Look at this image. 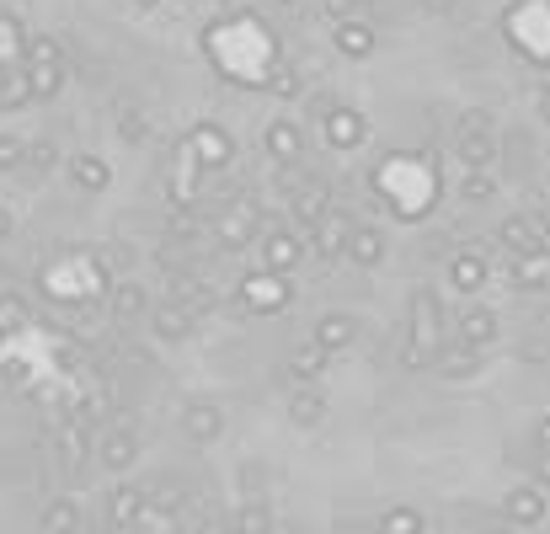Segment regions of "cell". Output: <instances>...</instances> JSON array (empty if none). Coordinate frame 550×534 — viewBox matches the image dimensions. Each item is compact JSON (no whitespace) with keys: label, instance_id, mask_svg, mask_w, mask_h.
Wrapping results in <instances>:
<instances>
[{"label":"cell","instance_id":"cell-1","mask_svg":"<svg viewBox=\"0 0 550 534\" xmlns=\"http://www.w3.org/2000/svg\"><path fill=\"white\" fill-rule=\"evenodd\" d=\"M454 161H460V171H492L497 161V134H492V118L486 113H460V123H454Z\"/></svg>","mask_w":550,"mask_h":534},{"label":"cell","instance_id":"cell-2","mask_svg":"<svg viewBox=\"0 0 550 534\" xmlns=\"http://www.w3.org/2000/svg\"><path fill=\"white\" fill-rule=\"evenodd\" d=\"M214 235H219V246H246V241H257V235H262V209H257V203H246V198H235L230 209L214 219Z\"/></svg>","mask_w":550,"mask_h":534},{"label":"cell","instance_id":"cell-3","mask_svg":"<svg viewBox=\"0 0 550 534\" xmlns=\"http://www.w3.org/2000/svg\"><path fill=\"white\" fill-rule=\"evenodd\" d=\"M241 305L257 310V316H273V310L289 305V284L284 273H262V278H246L241 284Z\"/></svg>","mask_w":550,"mask_h":534},{"label":"cell","instance_id":"cell-4","mask_svg":"<svg viewBox=\"0 0 550 534\" xmlns=\"http://www.w3.org/2000/svg\"><path fill=\"white\" fill-rule=\"evenodd\" d=\"M348 230H353V219H348V214H342V209H326L316 225H310V246H316V257L337 262V257H342V246H348Z\"/></svg>","mask_w":550,"mask_h":534},{"label":"cell","instance_id":"cell-5","mask_svg":"<svg viewBox=\"0 0 550 534\" xmlns=\"http://www.w3.org/2000/svg\"><path fill=\"white\" fill-rule=\"evenodd\" d=\"M305 257V241L294 230H267L262 235V262H267V273H294Z\"/></svg>","mask_w":550,"mask_h":534},{"label":"cell","instance_id":"cell-6","mask_svg":"<svg viewBox=\"0 0 550 534\" xmlns=\"http://www.w3.org/2000/svg\"><path fill=\"white\" fill-rule=\"evenodd\" d=\"M497 332H502V321L492 316L486 305H470L465 316H460V326H454V342H465V348H476V353H486L497 342Z\"/></svg>","mask_w":550,"mask_h":534},{"label":"cell","instance_id":"cell-7","mask_svg":"<svg viewBox=\"0 0 550 534\" xmlns=\"http://www.w3.org/2000/svg\"><path fill=\"white\" fill-rule=\"evenodd\" d=\"M262 145H267V155H273L278 166H294L305 155V129H300V123H289V118H273V123H267V134H262Z\"/></svg>","mask_w":550,"mask_h":534},{"label":"cell","instance_id":"cell-8","mask_svg":"<svg viewBox=\"0 0 550 534\" xmlns=\"http://www.w3.org/2000/svg\"><path fill=\"white\" fill-rule=\"evenodd\" d=\"M187 150H193V161H198V166H209V171L230 166V155H235L230 134H225V129H214V123H203V129H193V139H187Z\"/></svg>","mask_w":550,"mask_h":534},{"label":"cell","instance_id":"cell-9","mask_svg":"<svg viewBox=\"0 0 550 534\" xmlns=\"http://www.w3.org/2000/svg\"><path fill=\"white\" fill-rule=\"evenodd\" d=\"M182 433L193 438V444H214V438L225 433V412H219L214 401H187L182 406Z\"/></svg>","mask_w":550,"mask_h":534},{"label":"cell","instance_id":"cell-10","mask_svg":"<svg viewBox=\"0 0 550 534\" xmlns=\"http://www.w3.org/2000/svg\"><path fill=\"white\" fill-rule=\"evenodd\" d=\"M497 246L502 251H534V246H545V219H534V214H513V219H502V230H497Z\"/></svg>","mask_w":550,"mask_h":534},{"label":"cell","instance_id":"cell-11","mask_svg":"<svg viewBox=\"0 0 550 534\" xmlns=\"http://www.w3.org/2000/svg\"><path fill=\"white\" fill-rule=\"evenodd\" d=\"M332 49L342 59H369L374 54V22H358V17L332 22Z\"/></svg>","mask_w":550,"mask_h":534},{"label":"cell","instance_id":"cell-12","mask_svg":"<svg viewBox=\"0 0 550 534\" xmlns=\"http://www.w3.org/2000/svg\"><path fill=\"white\" fill-rule=\"evenodd\" d=\"M433 369L444 374V380H476V374H481V353L465 348V342H438Z\"/></svg>","mask_w":550,"mask_h":534},{"label":"cell","instance_id":"cell-13","mask_svg":"<svg viewBox=\"0 0 550 534\" xmlns=\"http://www.w3.org/2000/svg\"><path fill=\"white\" fill-rule=\"evenodd\" d=\"M321 118H326V145H332V150H353L358 139H364V118H358L353 107L332 102V107H326Z\"/></svg>","mask_w":550,"mask_h":534},{"label":"cell","instance_id":"cell-14","mask_svg":"<svg viewBox=\"0 0 550 534\" xmlns=\"http://www.w3.org/2000/svg\"><path fill=\"white\" fill-rule=\"evenodd\" d=\"M97 460H102L107 470H129V465L139 460V438H134V428H107V433L97 438Z\"/></svg>","mask_w":550,"mask_h":534},{"label":"cell","instance_id":"cell-15","mask_svg":"<svg viewBox=\"0 0 550 534\" xmlns=\"http://www.w3.org/2000/svg\"><path fill=\"white\" fill-rule=\"evenodd\" d=\"M444 278H449V289L476 294L486 284V257H481V251H454V257L444 262Z\"/></svg>","mask_w":550,"mask_h":534},{"label":"cell","instance_id":"cell-16","mask_svg":"<svg viewBox=\"0 0 550 534\" xmlns=\"http://www.w3.org/2000/svg\"><path fill=\"white\" fill-rule=\"evenodd\" d=\"M353 337H358V321L348 316V310H326V316L316 321V337H310V342H316L321 353H342Z\"/></svg>","mask_w":550,"mask_h":534},{"label":"cell","instance_id":"cell-17","mask_svg":"<svg viewBox=\"0 0 550 534\" xmlns=\"http://www.w3.org/2000/svg\"><path fill=\"white\" fill-rule=\"evenodd\" d=\"M502 513H508V524H518V529L540 524L545 518V492L540 486H513V492L502 497Z\"/></svg>","mask_w":550,"mask_h":534},{"label":"cell","instance_id":"cell-18","mask_svg":"<svg viewBox=\"0 0 550 534\" xmlns=\"http://www.w3.org/2000/svg\"><path fill=\"white\" fill-rule=\"evenodd\" d=\"M342 257H348L353 267H380L385 262V235L374 225H353L348 230V246H342Z\"/></svg>","mask_w":550,"mask_h":534},{"label":"cell","instance_id":"cell-19","mask_svg":"<svg viewBox=\"0 0 550 534\" xmlns=\"http://www.w3.org/2000/svg\"><path fill=\"white\" fill-rule=\"evenodd\" d=\"M513 284L518 289H550V246L518 251L513 257Z\"/></svg>","mask_w":550,"mask_h":534},{"label":"cell","instance_id":"cell-20","mask_svg":"<svg viewBox=\"0 0 550 534\" xmlns=\"http://www.w3.org/2000/svg\"><path fill=\"white\" fill-rule=\"evenodd\" d=\"M193 310H182L177 300H166L161 310H150V332L161 337V342H182V337H193Z\"/></svg>","mask_w":550,"mask_h":534},{"label":"cell","instance_id":"cell-21","mask_svg":"<svg viewBox=\"0 0 550 534\" xmlns=\"http://www.w3.org/2000/svg\"><path fill=\"white\" fill-rule=\"evenodd\" d=\"M289 422L294 428H321L326 422V396L316 385H294L289 390Z\"/></svg>","mask_w":550,"mask_h":534},{"label":"cell","instance_id":"cell-22","mask_svg":"<svg viewBox=\"0 0 550 534\" xmlns=\"http://www.w3.org/2000/svg\"><path fill=\"white\" fill-rule=\"evenodd\" d=\"M107 524H113V529L145 524V492H134V486H118V492L107 497Z\"/></svg>","mask_w":550,"mask_h":534},{"label":"cell","instance_id":"cell-23","mask_svg":"<svg viewBox=\"0 0 550 534\" xmlns=\"http://www.w3.org/2000/svg\"><path fill=\"white\" fill-rule=\"evenodd\" d=\"M54 449H59V465L65 470H81L91 460V438H86V422H65L54 438Z\"/></svg>","mask_w":550,"mask_h":534},{"label":"cell","instance_id":"cell-24","mask_svg":"<svg viewBox=\"0 0 550 534\" xmlns=\"http://www.w3.org/2000/svg\"><path fill=\"white\" fill-rule=\"evenodd\" d=\"M33 107V86H27L22 65H0V113H22Z\"/></svg>","mask_w":550,"mask_h":534},{"label":"cell","instance_id":"cell-25","mask_svg":"<svg viewBox=\"0 0 550 534\" xmlns=\"http://www.w3.org/2000/svg\"><path fill=\"white\" fill-rule=\"evenodd\" d=\"M75 529H81V502L75 497H54L38 513V534H75Z\"/></svg>","mask_w":550,"mask_h":534},{"label":"cell","instance_id":"cell-26","mask_svg":"<svg viewBox=\"0 0 550 534\" xmlns=\"http://www.w3.org/2000/svg\"><path fill=\"white\" fill-rule=\"evenodd\" d=\"M70 182H75V193H107L113 171H107L102 155H75V161H70Z\"/></svg>","mask_w":550,"mask_h":534},{"label":"cell","instance_id":"cell-27","mask_svg":"<svg viewBox=\"0 0 550 534\" xmlns=\"http://www.w3.org/2000/svg\"><path fill=\"white\" fill-rule=\"evenodd\" d=\"M326 364H332V353H321L316 342H300V348L289 353V380H300V385H316Z\"/></svg>","mask_w":550,"mask_h":534},{"label":"cell","instance_id":"cell-28","mask_svg":"<svg viewBox=\"0 0 550 534\" xmlns=\"http://www.w3.org/2000/svg\"><path fill=\"white\" fill-rule=\"evenodd\" d=\"M107 305H113L118 321H139V316L150 310V294H145V284H134V278H118V284H113V300H107Z\"/></svg>","mask_w":550,"mask_h":534},{"label":"cell","instance_id":"cell-29","mask_svg":"<svg viewBox=\"0 0 550 534\" xmlns=\"http://www.w3.org/2000/svg\"><path fill=\"white\" fill-rule=\"evenodd\" d=\"M289 209H294V219H300V225H316V219L332 209V193H326L321 182H305L300 193L289 198Z\"/></svg>","mask_w":550,"mask_h":534},{"label":"cell","instance_id":"cell-30","mask_svg":"<svg viewBox=\"0 0 550 534\" xmlns=\"http://www.w3.org/2000/svg\"><path fill=\"white\" fill-rule=\"evenodd\" d=\"M22 65H65V43L54 33H27L22 38Z\"/></svg>","mask_w":550,"mask_h":534},{"label":"cell","instance_id":"cell-31","mask_svg":"<svg viewBox=\"0 0 550 534\" xmlns=\"http://www.w3.org/2000/svg\"><path fill=\"white\" fill-rule=\"evenodd\" d=\"M22 70H27V86H33V102H49L65 86V65H22Z\"/></svg>","mask_w":550,"mask_h":534},{"label":"cell","instance_id":"cell-32","mask_svg":"<svg viewBox=\"0 0 550 534\" xmlns=\"http://www.w3.org/2000/svg\"><path fill=\"white\" fill-rule=\"evenodd\" d=\"M230 529L235 534H267L273 529V513H267V502H241L235 518H230Z\"/></svg>","mask_w":550,"mask_h":534},{"label":"cell","instance_id":"cell-33","mask_svg":"<svg viewBox=\"0 0 550 534\" xmlns=\"http://www.w3.org/2000/svg\"><path fill=\"white\" fill-rule=\"evenodd\" d=\"M380 534H422V513L406 508V502H396V508L380 513Z\"/></svg>","mask_w":550,"mask_h":534},{"label":"cell","instance_id":"cell-34","mask_svg":"<svg viewBox=\"0 0 550 534\" xmlns=\"http://www.w3.org/2000/svg\"><path fill=\"white\" fill-rule=\"evenodd\" d=\"M22 38L17 17H0V65H22Z\"/></svg>","mask_w":550,"mask_h":534},{"label":"cell","instance_id":"cell-35","mask_svg":"<svg viewBox=\"0 0 550 534\" xmlns=\"http://www.w3.org/2000/svg\"><path fill=\"white\" fill-rule=\"evenodd\" d=\"M492 193H497L492 171H465V177H460V198H465V203H486Z\"/></svg>","mask_w":550,"mask_h":534},{"label":"cell","instance_id":"cell-36","mask_svg":"<svg viewBox=\"0 0 550 534\" xmlns=\"http://www.w3.org/2000/svg\"><path fill=\"white\" fill-rule=\"evenodd\" d=\"M22 166L33 171V177H43V171H54V166H59L54 139H33V145H27V161H22Z\"/></svg>","mask_w":550,"mask_h":534},{"label":"cell","instance_id":"cell-37","mask_svg":"<svg viewBox=\"0 0 550 534\" xmlns=\"http://www.w3.org/2000/svg\"><path fill=\"white\" fill-rule=\"evenodd\" d=\"M518 358H524V364H545V358H550V332H540V326H534V332L518 342Z\"/></svg>","mask_w":550,"mask_h":534},{"label":"cell","instance_id":"cell-38","mask_svg":"<svg viewBox=\"0 0 550 534\" xmlns=\"http://www.w3.org/2000/svg\"><path fill=\"white\" fill-rule=\"evenodd\" d=\"M22 161H27V145L17 134H0V171H22Z\"/></svg>","mask_w":550,"mask_h":534},{"label":"cell","instance_id":"cell-39","mask_svg":"<svg viewBox=\"0 0 550 534\" xmlns=\"http://www.w3.org/2000/svg\"><path fill=\"white\" fill-rule=\"evenodd\" d=\"M118 129H123V139H145V113L139 107H118Z\"/></svg>","mask_w":550,"mask_h":534},{"label":"cell","instance_id":"cell-40","mask_svg":"<svg viewBox=\"0 0 550 534\" xmlns=\"http://www.w3.org/2000/svg\"><path fill=\"white\" fill-rule=\"evenodd\" d=\"M300 86H305L300 70H278V75H273V91H278V97H300Z\"/></svg>","mask_w":550,"mask_h":534},{"label":"cell","instance_id":"cell-41","mask_svg":"<svg viewBox=\"0 0 550 534\" xmlns=\"http://www.w3.org/2000/svg\"><path fill=\"white\" fill-rule=\"evenodd\" d=\"M534 102H540V118L550 123V81H540V91H534Z\"/></svg>","mask_w":550,"mask_h":534},{"label":"cell","instance_id":"cell-42","mask_svg":"<svg viewBox=\"0 0 550 534\" xmlns=\"http://www.w3.org/2000/svg\"><path fill=\"white\" fill-rule=\"evenodd\" d=\"M6 235H11V214L0 209V241H6Z\"/></svg>","mask_w":550,"mask_h":534},{"label":"cell","instance_id":"cell-43","mask_svg":"<svg viewBox=\"0 0 550 534\" xmlns=\"http://www.w3.org/2000/svg\"><path fill=\"white\" fill-rule=\"evenodd\" d=\"M428 6H433V11H449V6H454V0H428Z\"/></svg>","mask_w":550,"mask_h":534},{"label":"cell","instance_id":"cell-44","mask_svg":"<svg viewBox=\"0 0 550 534\" xmlns=\"http://www.w3.org/2000/svg\"><path fill=\"white\" fill-rule=\"evenodd\" d=\"M353 6H369V0H353Z\"/></svg>","mask_w":550,"mask_h":534}]
</instances>
